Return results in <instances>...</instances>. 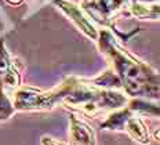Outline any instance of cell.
Wrapping results in <instances>:
<instances>
[{"label": "cell", "instance_id": "cell-15", "mask_svg": "<svg viewBox=\"0 0 160 145\" xmlns=\"http://www.w3.org/2000/svg\"><path fill=\"white\" fill-rule=\"evenodd\" d=\"M141 2H146V3H158L160 0H141Z\"/></svg>", "mask_w": 160, "mask_h": 145}, {"label": "cell", "instance_id": "cell-11", "mask_svg": "<svg viewBox=\"0 0 160 145\" xmlns=\"http://www.w3.org/2000/svg\"><path fill=\"white\" fill-rule=\"evenodd\" d=\"M17 113L12 98L8 96V91H6L0 86V123L7 122Z\"/></svg>", "mask_w": 160, "mask_h": 145}, {"label": "cell", "instance_id": "cell-1", "mask_svg": "<svg viewBox=\"0 0 160 145\" xmlns=\"http://www.w3.org/2000/svg\"><path fill=\"white\" fill-rule=\"evenodd\" d=\"M95 44L130 98L160 100V72L128 51L111 29H98Z\"/></svg>", "mask_w": 160, "mask_h": 145}, {"label": "cell", "instance_id": "cell-4", "mask_svg": "<svg viewBox=\"0 0 160 145\" xmlns=\"http://www.w3.org/2000/svg\"><path fill=\"white\" fill-rule=\"evenodd\" d=\"M101 129L126 133L131 137V140L141 145H149L152 140L151 131L145 124L142 116L131 111L127 105L106 115L104 122L101 123Z\"/></svg>", "mask_w": 160, "mask_h": 145}, {"label": "cell", "instance_id": "cell-2", "mask_svg": "<svg viewBox=\"0 0 160 145\" xmlns=\"http://www.w3.org/2000/svg\"><path fill=\"white\" fill-rule=\"evenodd\" d=\"M128 100L130 97L122 90L97 87L88 83L87 79L75 76L73 86L62 101V106L87 116H97L124 108Z\"/></svg>", "mask_w": 160, "mask_h": 145}, {"label": "cell", "instance_id": "cell-8", "mask_svg": "<svg viewBox=\"0 0 160 145\" xmlns=\"http://www.w3.org/2000/svg\"><path fill=\"white\" fill-rule=\"evenodd\" d=\"M69 144L71 145H97V134L86 120L76 113L69 115Z\"/></svg>", "mask_w": 160, "mask_h": 145}, {"label": "cell", "instance_id": "cell-10", "mask_svg": "<svg viewBox=\"0 0 160 145\" xmlns=\"http://www.w3.org/2000/svg\"><path fill=\"white\" fill-rule=\"evenodd\" d=\"M127 106L135 113L149 117H158L160 119V100L151 98H130Z\"/></svg>", "mask_w": 160, "mask_h": 145}, {"label": "cell", "instance_id": "cell-7", "mask_svg": "<svg viewBox=\"0 0 160 145\" xmlns=\"http://www.w3.org/2000/svg\"><path fill=\"white\" fill-rule=\"evenodd\" d=\"M0 86L6 91H14L22 86L19 64L8 51L4 39H0Z\"/></svg>", "mask_w": 160, "mask_h": 145}, {"label": "cell", "instance_id": "cell-13", "mask_svg": "<svg viewBox=\"0 0 160 145\" xmlns=\"http://www.w3.org/2000/svg\"><path fill=\"white\" fill-rule=\"evenodd\" d=\"M151 137L153 140H156L158 142H160V129H156L153 133H151Z\"/></svg>", "mask_w": 160, "mask_h": 145}, {"label": "cell", "instance_id": "cell-12", "mask_svg": "<svg viewBox=\"0 0 160 145\" xmlns=\"http://www.w3.org/2000/svg\"><path fill=\"white\" fill-rule=\"evenodd\" d=\"M40 145H69V144L61 142V141L55 140V138H52L50 136H43L40 138Z\"/></svg>", "mask_w": 160, "mask_h": 145}, {"label": "cell", "instance_id": "cell-9", "mask_svg": "<svg viewBox=\"0 0 160 145\" xmlns=\"http://www.w3.org/2000/svg\"><path fill=\"white\" fill-rule=\"evenodd\" d=\"M124 13L138 19L160 21V2L146 3L141 0H130L124 8Z\"/></svg>", "mask_w": 160, "mask_h": 145}, {"label": "cell", "instance_id": "cell-5", "mask_svg": "<svg viewBox=\"0 0 160 145\" xmlns=\"http://www.w3.org/2000/svg\"><path fill=\"white\" fill-rule=\"evenodd\" d=\"M126 4L127 0H82L80 6L91 19L94 18L104 28H112L116 15L124 10Z\"/></svg>", "mask_w": 160, "mask_h": 145}, {"label": "cell", "instance_id": "cell-3", "mask_svg": "<svg viewBox=\"0 0 160 145\" xmlns=\"http://www.w3.org/2000/svg\"><path fill=\"white\" fill-rule=\"evenodd\" d=\"M75 76H65L64 80L51 90L22 84L12 91V104L17 112H46L62 105V101L71 91Z\"/></svg>", "mask_w": 160, "mask_h": 145}, {"label": "cell", "instance_id": "cell-14", "mask_svg": "<svg viewBox=\"0 0 160 145\" xmlns=\"http://www.w3.org/2000/svg\"><path fill=\"white\" fill-rule=\"evenodd\" d=\"M6 2H7L8 4H11V6H19V4H22L25 0H6Z\"/></svg>", "mask_w": 160, "mask_h": 145}, {"label": "cell", "instance_id": "cell-6", "mask_svg": "<svg viewBox=\"0 0 160 145\" xmlns=\"http://www.w3.org/2000/svg\"><path fill=\"white\" fill-rule=\"evenodd\" d=\"M48 2L52 6H55L83 35L95 42L98 38V28L94 25L87 13L82 8V6L76 4L71 0H48Z\"/></svg>", "mask_w": 160, "mask_h": 145}]
</instances>
